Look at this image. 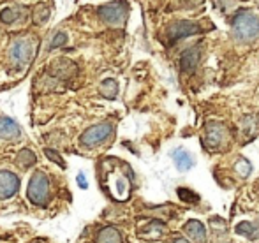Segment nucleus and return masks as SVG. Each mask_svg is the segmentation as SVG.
<instances>
[{"label":"nucleus","instance_id":"23","mask_svg":"<svg viewBox=\"0 0 259 243\" xmlns=\"http://www.w3.org/2000/svg\"><path fill=\"white\" fill-rule=\"evenodd\" d=\"M64 44H67V34L65 32H58V34H55L52 42H50V50H57Z\"/></svg>","mask_w":259,"mask_h":243},{"label":"nucleus","instance_id":"21","mask_svg":"<svg viewBox=\"0 0 259 243\" xmlns=\"http://www.w3.org/2000/svg\"><path fill=\"white\" fill-rule=\"evenodd\" d=\"M178 198L185 203H191V205H196L199 203V196L196 192H192L191 188H185V187H180L178 188Z\"/></svg>","mask_w":259,"mask_h":243},{"label":"nucleus","instance_id":"6","mask_svg":"<svg viewBox=\"0 0 259 243\" xmlns=\"http://www.w3.org/2000/svg\"><path fill=\"white\" fill-rule=\"evenodd\" d=\"M226 137H228V130L222 123L219 122H210L206 123L205 129V144L208 150H221L222 144L226 143Z\"/></svg>","mask_w":259,"mask_h":243},{"label":"nucleus","instance_id":"15","mask_svg":"<svg viewBox=\"0 0 259 243\" xmlns=\"http://www.w3.org/2000/svg\"><path fill=\"white\" fill-rule=\"evenodd\" d=\"M164 233H166L164 222H160V220H152V222H148L147 226L140 231V238H143V240H159L160 236H164Z\"/></svg>","mask_w":259,"mask_h":243},{"label":"nucleus","instance_id":"10","mask_svg":"<svg viewBox=\"0 0 259 243\" xmlns=\"http://www.w3.org/2000/svg\"><path fill=\"white\" fill-rule=\"evenodd\" d=\"M199 55H201V46L196 44L191 46L189 50H185L182 53V59H180V67L184 74H191V72L196 71L198 67V62H199Z\"/></svg>","mask_w":259,"mask_h":243},{"label":"nucleus","instance_id":"2","mask_svg":"<svg viewBox=\"0 0 259 243\" xmlns=\"http://www.w3.org/2000/svg\"><path fill=\"white\" fill-rule=\"evenodd\" d=\"M97 14L104 23L111 25V27H122L127 20V14H129V6L125 0H115V2L101 6L97 9Z\"/></svg>","mask_w":259,"mask_h":243},{"label":"nucleus","instance_id":"4","mask_svg":"<svg viewBox=\"0 0 259 243\" xmlns=\"http://www.w3.org/2000/svg\"><path fill=\"white\" fill-rule=\"evenodd\" d=\"M9 57L16 67H27L30 64L32 57H34V42L30 39L18 37L11 42Z\"/></svg>","mask_w":259,"mask_h":243},{"label":"nucleus","instance_id":"22","mask_svg":"<svg viewBox=\"0 0 259 243\" xmlns=\"http://www.w3.org/2000/svg\"><path fill=\"white\" fill-rule=\"evenodd\" d=\"M235 171L238 173L240 176H243V178H247V176L252 173V164H250L247 159H240L238 162L235 164Z\"/></svg>","mask_w":259,"mask_h":243},{"label":"nucleus","instance_id":"3","mask_svg":"<svg viewBox=\"0 0 259 243\" xmlns=\"http://www.w3.org/2000/svg\"><path fill=\"white\" fill-rule=\"evenodd\" d=\"M27 196L30 199V203L34 205H46L50 199V180L48 176L42 171H37L32 175L30 182H28V188H27Z\"/></svg>","mask_w":259,"mask_h":243},{"label":"nucleus","instance_id":"17","mask_svg":"<svg viewBox=\"0 0 259 243\" xmlns=\"http://www.w3.org/2000/svg\"><path fill=\"white\" fill-rule=\"evenodd\" d=\"M35 154L32 150H28V148H23V150H20L18 152V155H16V164L20 166L21 169H28V168H32V166L35 164Z\"/></svg>","mask_w":259,"mask_h":243},{"label":"nucleus","instance_id":"16","mask_svg":"<svg viewBox=\"0 0 259 243\" xmlns=\"http://www.w3.org/2000/svg\"><path fill=\"white\" fill-rule=\"evenodd\" d=\"M96 243H122V234L115 227H104L97 234Z\"/></svg>","mask_w":259,"mask_h":243},{"label":"nucleus","instance_id":"13","mask_svg":"<svg viewBox=\"0 0 259 243\" xmlns=\"http://www.w3.org/2000/svg\"><path fill=\"white\" fill-rule=\"evenodd\" d=\"M21 136V129L13 118L0 117V137L2 139H18Z\"/></svg>","mask_w":259,"mask_h":243},{"label":"nucleus","instance_id":"24","mask_svg":"<svg viewBox=\"0 0 259 243\" xmlns=\"http://www.w3.org/2000/svg\"><path fill=\"white\" fill-rule=\"evenodd\" d=\"M45 154L48 155V157L52 159V161L57 162V164L60 166V168H65V164H64V159H62L60 155H58L55 150H52V148H45Z\"/></svg>","mask_w":259,"mask_h":243},{"label":"nucleus","instance_id":"9","mask_svg":"<svg viewBox=\"0 0 259 243\" xmlns=\"http://www.w3.org/2000/svg\"><path fill=\"white\" fill-rule=\"evenodd\" d=\"M131 180H133V175H116L115 178H113L111 185H109L113 198H116L118 201H123V199L129 198Z\"/></svg>","mask_w":259,"mask_h":243},{"label":"nucleus","instance_id":"19","mask_svg":"<svg viewBox=\"0 0 259 243\" xmlns=\"http://www.w3.org/2000/svg\"><path fill=\"white\" fill-rule=\"evenodd\" d=\"M101 93H103L106 99H115V97L118 95V83L113 78L104 79V81L101 83Z\"/></svg>","mask_w":259,"mask_h":243},{"label":"nucleus","instance_id":"26","mask_svg":"<svg viewBox=\"0 0 259 243\" xmlns=\"http://www.w3.org/2000/svg\"><path fill=\"white\" fill-rule=\"evenodd\" d=\"M173 243H191V241L184 236H177V238H173Z\"/></svg>","mask_w":259,"mask_h":243},{"label":"nucleus","instance_id":"12","mask_svg":"<svg viewBox=\"0 0 259 243\" xmlns=\"http://www.w3.org/2000/svg\"><path fill=\"white\" fill-rule=\"evenodd\" d=\"M171 157H173L177 169L182 173L189 171V169H192V166H194V157H192L187 150H184V148H177V150H173L171 152Z\"/></svg>","mask_w":259,"mask_h":243},{"label":"nucleus","instance_id":"11","mask_svg":"<svg viewBox=\"0 0 259 243\" xmlns=\"http://www.w3.org/2000/svg\"><path fill=\"white\" fill-rule=\"evenodd\" d=\"M184 231L194 243H206L208 240V231L201 220H196V219L187 220L184 226Z\"/></svg>","mask_w":259,"mask_h":243},{"label":"nucleus","instance_id":"25","mask_svg":"<svg viewBox=\"0 0 259 243\" xmlns=\"http://www.w3.org/2000/svg\"><path fill=\"white\" fill-rule=\"evenodd\" d=\"M76 182H78V185H79L81 188H87V187H89V183H87V178H85V175H83V173H79L78 178H76Z\"/></svg>","mask_w":259,"mask_h":243},{"label":"nucleus","instance_id":"7","mask_svg":"<svg viewBox=\"0 0 259 243\" xmlns=\"http://www.w3.org/2000/svg\"><path fill=\"white\" fill-rule=\"evenodd\" d=\"M199 30H201V27H199L198 23H194V21L180 20V21H175V23L167 28V35H169L171 41H178V39L196 35Z\"/></svg>","mask_w":259,"mask_h":243},{"label":"nucleus","instance_id":"14","mask_svg":"<svg viewBox=\"0 0 259 243\" xmlns=\"http://www.w3.org/2000/svg\"><path fill=\"white\" fill-rule=\"evenodd\" d=\"M23 16H27V7L21 6H11L0 11V21L6 25H14L16 21L23 20Z\"/></svg>","mask_w":259,"mask_h":243},{"label":"nucleus","instance_id":"5","mask_svg":"<svg viewBox=\"0 0 259 243\" xmlns=\"http://www.w3.org/2000/svg\"><path fill=\"white\" fill-rule=\"evenodd\" d=\"M113 136V125L109 122H103L97 123V125H92L90 129H87L85 132L79 137V144L85 148H94L97 144L104 143L106 139Z\"/></svg>","mask_w":259,"mask_h":243},{"label":"nucleus","instance_id":"20","mask_svg":"<svg viewBox=\"0 0 259 243\" xmlns=\"http://www.w3.org/2000/svg\"><path fill=\"white\" fill-rule=\"evenodd\" d=\"M50 6L48 4H35L34 7V21L35 23H46L50 18Z\"/></svg>","mask_w":259,"mask_h":243},{"label":"nucleus","instance_id":"8","mask_svg":"<svg viewBox=\"0 0 259 243\" xmlns=\"http://www.w3.org/2000/svg\"><path fill=\"white\" fill-rule=\"evenodd\" d=\"M20 188V178L11 171H0V199L13 198Z\"/></svg>","mask_w":259,"mask_h":243},{"label":"nucleus","instance_id":"1","mask_svg":"<svg viewBox=\"0 0 259 243\" xmlns=\"http://www.w3.org/2000/svg\"><path fill=\"white\" fill-rule=\"evenodd\" d=\"M231 27L235 37L242 42H252L259 37V18L252 11H240L233 18Z\"/></svg>","mask_w":259,"mask_h":243},{"label":"nucleus","instance_id":"18","mask_svg":"<svg viewBox=\"0 0 259 243\" xmlns=\"http://www.w3.org/2000/svg\"><path fill=\"white\" fill-rule=\"evenodd\" d=\"M236 233L238 234H243L247 236L249 240H259V227L256 226L254 222H240L236 226Z\"/></svg>","mask_w":259,"mask_h":243},{"label":"nucleus","instance_id":"27","mask_svg":"<svg viewBox=\"0 0 259 243\" xmlns=\"http://www.w3.org/2000/svg\"><path fill=\"white\" fill-rule=\"evenodd\" d=\"M257 4H259V0H257Z\"/></svg>","mask_w":259,"mask_h":243}]
</instances>
